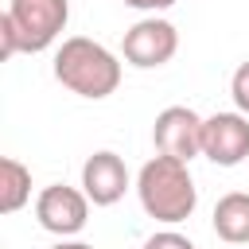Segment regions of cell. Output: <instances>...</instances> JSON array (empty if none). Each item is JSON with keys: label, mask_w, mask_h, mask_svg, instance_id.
I'll return each instance as SVG.
<instances>
[{"label": "cell", "mask_w": 249, "mask_h": 249, "mask_svg": "<svg viewBox=\"0 0 249 249\" xmlns=\"http://www.w3.org/2000/svg\"><path fill=\"white\" fill-rule=\"evenodd\" d=\"M136 195H140L144 214L163 222V226L187 222L198 206V187L191 179V167L183 160H171V156H160V152L140 167Z\"/></svg>", "instance_id": "1"}, {"label": "cell", "mask_w": 249, "mask_h": 249, "mask_svg": "<svg viewBox=\"0 0 249 249\" xmlns=\"http://www.w3.org/2000/svg\"><path fill=\"white\" fill-rule=\"evenodd\" d=\"M54 78L70 93L101 101V97L117 93V86H121V62H117V54L105 43L74 35V39H62V47L54 51Z\"/></svg>", "instance_id": "2"}, {"label": "cell", "mask_w": 249, "mask_h": 249, "mask_svg": "<svg viewBox=\"0 0 249 249\" xmlns=\"http://www.w3.org/2000/svg\"><path fill=\"white\" fill-rule=\"evenodd\" d=\"M4 16H8L12 27H16L19 51L39 54V51H47V47L66 31L70 0H8Z\"/></svg>", "instance_id": "3"}, {"label": "cell", "mask_w": 249, "mask_h": 249, "mask_svg": "<svg viewBox=\"0 0 249 249\" xmlns=\"http://www.w3.org/2000/svg\"><path fill=\"white\" fill-rule=\"evenodd\" d=\"M175 51H179V31H175V23H167L160 16H148V19L132 23L124 31V43H121L124 62L136 66V70H156V66L171 62Z\"/></svg>", "instance_id": "4"}, {"label": "cell", "mask_w": 249, "mask_h": 249, "mask_svg": "<svg viewBox=\"0 0 249 249\" xmlns=\"http://www.w3.org/2000/svg\"><path fill=\"white\" fill-rule=\"evenodd\" d=\"M35 218H39V226H43L47 233H54L58 241H62V237H74V233H82L86 222H89V198H86V191H78V187L51 183V187H43L39 198H35Z\"/></svg>", "instance_id": "5"}, {"label": "cell", "mask_w": 249, "mask_h": 249, "mask_svg": "<svg viewBox=\"0 0 249 249\" xmlns=\"http://www.w3.org/2000/svg\"><path fill=\"white\" fill-rule=\"evenodd\" d=\"M202 124H206V117H198L195 109L167 105L152 124V144H156L160 156L191 163L195 156H202Z\"/></svg>", "instance_id": "6"}, {"label": "cell", "mask_w": 249, "mask_h": 249, "mask_svg": "<svg viewBox=\"0 0 249 249\" xmlns=\"http://www.w3.org/2000/svg\"><path fill=\"white\" fill-rule=\"evenodd\" d=\"M202 156L218 167H237L249 156V117L245 113H214L202 124Z\"/></svg>", "instance_id": "7"}, {"label": "cell", "mask_w": 249, "mask_h": 249, "mask_svg": "<svg viewBox=\"0 0 249 249\" xmlns=\"http://www.w3.org/2000/svg\"><path fill=\"white\" fill-rule=\"evenodd\" d=\"M82 191H86V198H89L93 206H113V202H121L124 191H128V167H124V160H121L117 152H109V148L93 152V156L82 163Z\"/></svg>", "instance_id": "8"}, {"label": "cell", "mask_w": 249, "mask_h": 249, "mask_svg": "<svg viewBox=\"0 0 249 249\" xmlns=\"http://www.w3.org/2000/svg\"><path fill=\"white\" fill-rule=\"evenodd\" d=\"M214 233L226 245H249V195L230 191L214 202Z\"/></svg>", "instance_id": "9"}, {"label": "cell", "mask_w": 249, "mask_h": 249, "mask_svg": "<svg viewBox=\"0 0 249 249\" xmlns=\"http://www.w3.org/2000/svg\"><path fill=\"white\" fill-rule=\"evenodd\" d=\"M27 198H31V171L19 160L4 156L0 160V210L16 214L19 206H27Z\"/></svg>", "instance_id": "10"}, {"label": "cell", "mask_w": 249, "mask_h": 249, "mask_svg": "<svg viewBox=\"0 0 249 249\" xmlns=\"http://www.w3.org/2000/svg\"><path fill=\"white\" fill-rule=\"evenodd\" d=\"M230 97H233L237 113H245V117H249V58L233 70V78H230Z\"/></svg>", "instance_id": "11"}, {"label": "cell", "mask_w": 249, "mask_h": 249, "mask_svg": "<svg viewBox=\"0 0 249 249\" xmlns=\"http://www.w3.org/2000/svg\"><path fill=\"white\" fill-rule=\"evenodd\" d=\"M144 249H195V241L183 237L179 230H160V233H152L144 241Z\"/></svg>", "instance_id": "12"}, {"label": "cell", "mask_w": 249, "mask_h": 249, "mask_svg": "<svg viewBox=\"0 0 249 249\" xmlns=\"http://www.w3.org/2000/svg\"><path fill=\"white\" fill-rule=\"evenodd\" d=\"M128 8H136V12H163V8H171L175 0H124Z\"/></svg>", "instance_id": "13"}, {"label": "cell", "mask_w": 249, "mask_h": 249, "mask_svg": "<svg viewBox=\"0 0 249 249\" xmlns=\"http://www.w3.org/2000/svg\"><path fill=\"white\" fill-rule=\"evenodd\" d=\"M51 249H93V245H86V241H70V237H62V241H54Z\"/></svg>", "instance_id": "14"}]
</instances>
